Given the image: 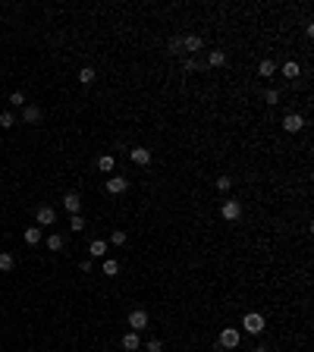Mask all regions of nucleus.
Returning <instances> with one entry per match:
<instances>
[{"label":"nucleus","mask_w":314,"mask_h":352,"mask_svg":"<svg viewBox=\"0 0 314 352\" xmlns=\"http://www.w3.org/2000/svg\"><path fill=\"white\" fill-rule=\"evenodd\" d=\"M69 230H72V233H82V230H85V217L82 214H72L69 217Z\"/></svg>","instance_id":"24"},{"label":"nucleus","mask_w":314,"mask_h":352,"mask_svg":"<svg viewBox=\"0 0 314 352\" xmlns=\"http://www.w3.org/2000/svg\"><path fill=\"white\" fill-rule=\"evenodd\" d=\"M41 117H44V110L38 107V104H25L22 107V123L35 126V123H41Z\"/></svg>","instance_id":"7"},{"label":"nucleus","mask_w":314,"mask_h":352,"mask_svg":"<svg viewBox=\"0 0 314 352\" xmlns=\"http://www.w3.org/2000/svg\"><path fill=\"white\" fill-rule=\"evenodd\" d=\"M104 274L107 277H116L119 274V261H116V258H104Z\"/></svg>","instance_id":"20"},{"label":"nucleus","mask_w":314,"mask_h":352,"mask_svg":"<svg viewBox=\"0 0 314 352\" xmlns=\"http://www.w3.org/2000/svg\"><path fill=\"white\" fill-rule=\"evenodd\" d=\"M283 129L289 132V135L302 132V129H305V117H302V114H286V117H283Z\"/></svg>","instance_id":"5"},{"label":"nucleus","mask_w":314,"mask_h":352,"mask_svg":"<svg viewBox=\"0 0 314 352\" xmlns=\"http://www.w3.org/2000/svg\"><path fill=\"white\" fill-rule=\"evenodd\" d=\"M126 239H129V236H126V230H113V233H110V242L113 245H126Z\"/></svg>","instance_id":"27"},{"label":"nucleus","mask_w":314,"mask_h":352,"mask_svg":"<svg viewBox=\"0 0 314 352\" xmlns=\"http://www.w3.org/2000/svg\"><path fill=\"white\" fill-rule=\"evenodd\" d=\"M264 101L270 104V107H273V104H280V91H277V88H267V91H264Z\"/></svg>","instance_id":"28"},{"label":"nucleus","mask_w":314,"mask_h":352,"mask_svg":"<svg viewBox=\"0 0 314 352\" xmlns=\"http://www.w3.org/2000/svg\"><path fill=\"white\" fill-rule=\"evenodd\" d=\"M182 69H185V72H201L204 63H201V60H195V57H189V60L182 63Z\"/></svg>","instance_id":"23"},{"label":"nucleus","mask_w":314,"mask_h":352,"mask_svg":"<svg viewBox=\"0 0 314 352\" xmlns=\"http://www.w3.org/2000/svg\"><path fill=\"white\" fill-rule=\"evenodd\" d=\"M258 76H264V79L277 76V63H273V60H261V63H258Z\"/></svg>","instance_id":"17"},{"label":"nucleus","mask_w":314,"mask_h":352,"mask_svg":"<svg viewBox=\"0 0 314 352\" xmlns=\"http://www.w3.org/2000/svg\"><path fill=\"white\" fill-rule=\"evenodd\" d=\"M35 220H38V227H53V223H57V211H53L50 204H41V208L35 211Z\"/></svg>","instance_id":"4"},{"label":"nucleus","mask_w":314,"mask_h":352,"mask_svg":"<svg viewBox=\"0 0 314 352\" xmlns=\"http://www.w3.org/2000/svg\"><path fill=\"white\" fill-rule=\"evenodd\" d=\"M63 208L69 211V217L82 211V198H79V192H66V195H63Z\"/></svg>","instance_id":"10"},{"label":"nucleus","mask_w":314,"mask_h":352,"mask_svg":"<svg viewBox=\"0 0 314 352\" xmlns=\"http://www.w3.org/2000/svg\"><path fill=\"white\" fill-rule=\"evenodd\" d=\"M255 352H270V349H267V346H258V349H255Z\"/></svg>","instance_id":"32"},{"label":"nucleus","mask_w":314,"mask_h":352,"mask_svg":"<svg viewBox=\"0 0 314 352\" xmlns=\"http://www.w3.org/2000/svg\"><path fill=\"white\" fill-rule=\"evenodd\" d=\"M283 76H286V79H292V82H296V79L302 76V66H298L296 60H286V63H283Z\"/></svg>","instance_id":"14"},{"label":"nucleus","mask_w":314,"mask_h":352,"mask_svg":"<svg viewBox=\"0 0 314 352\" xmlns=\"http://www.w3.org/2000/svg\"><path fill=\"white\" fill-rule=\"evenodd\" d=\"M226 63V50H211V54H208V63H204V66H223Z\"/></svg>","instance_id":"19"},{"label":"nucleus","mask_w":314,"mask_h":352,"mask_svg":"<svg viewBox=\"0 0 314 352\" xmlns=\"http://www.w3.org/2000/svg\"><path fill=\"white\" fill-rule=\"evenodd\" d=\"M119 346H123L126 352H138V349H142V336H138L135 330H129V334H123V340H119Z\"/></svg>","instance_id":"9"},{"label":"nucleus","mask_w":314,"mask_h":352,"mask_svg":"<svg viewBox=\"0 0 314 352\" xmlns=\"http://www.w3.org/2000/svg\"><path fill=\"white\" fill-rule=\"evenodd\" d=\"M13 268H16V255H13V251H0V270L10 274Z\"/></svg>","instance_id":"16"},{"label":"nucleus","mask_w":314,"mask_h":352,"mask_svg":"<svg viewBox=\"0 0 314 352\" xmlns=\"http://www.w3.org/2000/svg\"><path fill=\"white\" fill-rule=\"evenodd\" d=\"M239 340H242V334H239L236 327H223V330H220V346H223V349H236Z\"/></svg>","instance_id":"3"},{"label":"nucleus","mask_w":314,"mask_h":352,"mask_svg":"<svg viewBox=\"0 0 314 352\" xmlns=\"http://www.w3.org/2000/svg\"><path fill=\"white\" fill-rule=\"evenodd\" d=\"M166 50H170V54H182V38H170Z\"/></svg>","instance_id":"29"},{"label":"nucleus","mask_w":314,"mask_h":352,"mask_svg":"<svg viewBox=\"0 0 314 352\" xmlns=\"http://www.w3.org/2000/svg\"><path fill=\"white\" fill-rule=\"evenodd\" d=\"M242 327H245V334L261 336V334H264V327H267V321H264V315H258V311H248V315L242 318Z\"/></svg>","instance_id":"1"},{"label":"nucleus","mask_w":314,"mask_h":352,"mask_svg":"<svg viewBox=\"0 0 314 352\" xmlns=\"http://www.w3.org/2000/svg\"><path fill=\"white\" fill-rule=\"evenodd\" d=\"M113 167H116V157L113 154H101L98 157V170H101V173H113Z\"/></svg>","instance_id":"15"},{"label":"nucleus","mask_w":314,"mask_h":352,"mask_svg":"<svg viewBox=\"0 0 314 352\" xmlns=\"http://www.w3.org/2000/svg\"><path fill=\"white\" fill-rule=\"evenodd\" d=\"M88 255H91V261H98V258H107V242H104V239H95V242L88 245Z\"/></svg>","instance_id":"12"},{"label":"nucleus","mask_w":314,"mask_h":352,"mask_svg":"<svg viewBox=\"0 0 314 352\" xmlns=\"http://www.w3.org/2000/svg\"><path fill=\"white\" fill-rule=\"evenodd\" d=\"M10 104H13V107H25V95H22V91H13V95H10Z\"/></svg>","instance_id":"30"},{"label":"nucleus","mask_w":314,"mask_h":352,"mask_svg":"<svg viewBox=\"0 0 314 352\" xmlns=\"http://www.w3.org/2000/svg\"><path fill=\"white\" fill-rule=\"evenodd\" d=\"M214 185H217V192H230L232 189V179L230 176H217V179H214Z\"/></svg>","instance_id":"26"},{"label":"nucleus","mask_w":314,"mask_h":352,"mask_svg":"<svg viewBox=\"0 0 314 352\" xmlns=\"http://www.w3.org/2000/svg\"><path fill=\"white\" fill-rule=\"evenodd\" d=\"M145 352H164V343L160 340H148L145 343Z\"/></svg>","instance_id":"31"},{"label":"nucleus","mask_w":314,"mask_h":352,"mask_svg":"<svg viewBox=\"0 0 314 352\" xmlns=\"http://www.w3.org/2000/svg\"><path fill=\"white\" fill-rule=\"evenodd\" d=\"M60 249H63V236H60V233L48 236V251H60Z\"/></svg>","instance_id":"25"},{"label":"nucleus","mask_w":314,"mask_h":352,"mask_svg":"<svg viewBox=\"0 0 314 352\" xmlns=\"http://www.w3.org/2000/svg\"><path fill=\"white\" fill-rule=\"evenodd\" d=\"M126 189H129V179H126L123 173H119V176H110V179H107V192H110V195H123Z\"/></svg>","instance_id":"8"},{"label":"nucleus","mask_w":314,"mask_h":352,"mask_svg":"<svg viewBox=\"0 0 314 352\" xmlns=\"http://www.w3.org/2000/svg\"><path fill=\"white\" fill-rule=\"evenodd\" d=\"M129 157H132V164H138V167H148L154 154H151L148 148H129Z\"/></svg>","instance_id":"11"},{"label":"nucleus","mask_w":314,"mask_h":352,"mask_svg":"<svg viewBox=\"0 0 314 352\" xmlns=\"http://www.w3.org/2000/svg\"><path fill=\"white\" fill-rule=\"evenodd\" d=\"M13 126H16V114L3 110V114H0V129H13Z\"/></svg>","instance_id":"22"},{"label":"nucleus","mask_w":314,"mask_h":352,"mask_svg":"<svg viewBox=\"0 0 314 352\" xmlns=\"http://www.w3.org/2000/svg\"><path fill=\"white\" fill-rule=\"evenodd\" d=\"M25 242H29V245H38V242H41V239H44V233H41V227H29V230H25Z\"/></svg>","instance_id":"18"},{"label":"nucleus","mask_w":314,"mask_h":352,"mask_svg":"<svg viewBox=\"0 0 314 352\" xmlns=\"http://www.w3.org/2000/svg\"><path fill=\"white\" fill-rule=\"evenodd\" d=\"M95 69H91V66H85V69H79V82H82V85H91V82H95Z\"/></svg>","instance_id":"21"},{"label":"nucleus","mask_w":314,"mask_h":352,"mask_svg":"<svg viewBox=\"0 0 314 352\" xmlns=\"http://www.w3.org/2000/svg\"><path fill=\"white\" fill-rule=\"evenodd\" d=\"M201 48H204V41H201L198 35H185V38H182V50H192V54H198Z\"/></svg>","instance_id":"13"},{"label":"nucleus","mask_w":314,"mask_h":352,"mask_svg":"<svg viewBox=\"0 0 314 352\" xmlns=\"http://www.w3.org/2000/svg\"><path fill=\"white\" fill-rule=\"evenodd\" d=\"M220 217H223V220H239V217H242V204L239 201H223L220 204Z\"/></svg>","instance_id":"6"},{"label":"nucleus","mask_w":314,"mask_h":352,"mask_svg":"<svg viewBox=\"0 0 314 352\" xmlns=\"http://www.w3.org/2000/svg\"><path fill=\"white\" fill-rule=\"evenodd\" d=\"M145 327H148V311H145V308H132L129 311V330L142 334Z\"/></svg>","instance_id":"2"}]
</instances>
